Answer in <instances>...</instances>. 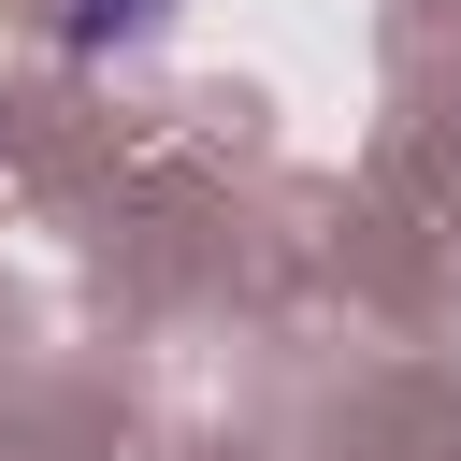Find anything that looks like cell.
Wrapping results in <instances>:
<instances>
[{"label": "cell", "mask_w": 461, "mask_h": 461, "mask_svg": "<svg viewBox=\"0 0 461 461\" xmlns=\"http://www.w3.org/2000/svg\"><path fill=\"white\" fill-rule=\"evenodd\" d=\"M173 14H187V0H58V58H86V72H101V58L158 43Z\"/></svg>", "instance_id": "cell-1"}]
</instances>
